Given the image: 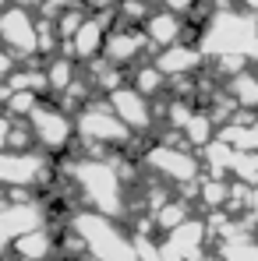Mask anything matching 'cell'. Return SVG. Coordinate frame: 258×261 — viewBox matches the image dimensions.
Here are the masks:
<instances>
[{"mask_svg": "<svg viewBox=\"0 0 258 261\" xmlns=\"http://www.w3.org/2000/svg\"><path fill=\"white\" fill-rule=\"evenodd\" d=\"M230 99H233L237 106H244V110H255L258 106V78L251 71L233 74V82H230Z\"/></svg>", "mask_w": 258, "mask_h": 261, "instance_id": "cell-18", "label": "cell"}, {"mask_svg": "<svg viewBox=\"0 0 258 261\" xmlns=\"http://www.w3.org/2000/svg\"><path fill=\"white\" fill-rule=\"evenodd\" d=\"M230 170L241 176V184H255L258 187V152H233Z\"/></svg>", "mask_w": 258, "mask_h": 261, "instance_id": "cell-22", "label": "cell"}, {"mask_svg": "<svg viewBox=\"0 0 258 261\" xmlns=\"http://www.w3.org/2000/svg\"><path fill=\"white\" fill-rule=\"evenodd\" d=\"M244 7H251V11H258V0H241Z\"/></svg>", "mask_w": 258, "mask_h": 261, "instance_id": "cell-31", "label": "cell"}, {"mask_svg": "<svg viewBox=\"0 0 258 261\" xmlns=\"http://www.w3.org/2000/svg\"><path fill=\"white\" fill-rule=\"evenodd\" d=\"M198 194L205 198L209 208H219V205H226V198H230V184H226L223 176H213V180H205V184L198 187Z\"/></svg>", "mask_w": 258, "mask_h": 261, "instance_id": "cell-24", "label": "cell"}, {"mask_svg": "<svg viewBox=\"0 0 258 261\" xmlns=\"http://www.w3.org/2000/svg\"><path fill=\"white\" fill-rule=\"evenodd\" d=\"M219 258L223 261H258V240L248 237V233H233V237L223 240Z\"/></svg>", "mask_w": 258, "mask_h": 261, "instance_id": "cell-17", "label": "cell"}, {"mask_svg": "<svg viewBox=\"0 0 258 261\" xmlns=\"http://www.w3.org/2000/svg\"><path fill=\"white\" fill-rule=\"evenodd\" d=\"M163 82H167V74H163L156 64H149V67H138V71H134V88H138L142 95H156V92L163 88Z\"/></svg>", "mask_w": 258, "mask_h": 261, "instance_id": "cell-21", "label": "cell"}, {"mask_svg": "<svg viewBox=\"0 0 258 261\" xmlns=\"http://www.w3.org/2000/svg\"><path fill=\"white\" fill-rule=\"evenodd\" d=\"M202 53H241L248 60H258V21L251 14H237V11H219L213 21L205 25L202 36Z\"/></svg>", "mask_w": 258, "mask_h": 261, "instance_id": "cell-3", "label": "cell"}, {"mask_svg": "<svg viewBox=\"0 0 258 261\" xmlns=\"http://www.w3.org/2000/svg\"><path fill=\"white\" fill-rule=\"evenodd\" d=\"M46 4H57V11L60 7H78V0H46Z\"/></svg>", "mask_w": 258, "mask_h": 261, "instance_id": "cell-27", "label": "cell"}, {"mask_svg": "<svg viewBox=\"0 0 258 261\" xmlns=\"http://www.w3.org/2000/svg\"><path fill=\"white\" fill-rule=\"evenodd\" d=\"M75 130L92 145H110V148H124L131 141V130L121 124V117L110 106H85L75 120Z\"/></svg>", "mask_w": 258, "mask_h": 261, "instance_id": "cell-6", "label": "cell"}, {"mask_svg": "<svg viewBox=\"0 0 258 261\" xmlns=\"http://www.w3.org/2000/svg\"><path fill=\"white\" fill-rule=\"evenodd\" d=\"M50 176V163L36 152H0V184L4 187H32Z\"/></svg>", "mask_w": 258, "mask_h": 261, "instance_id": "cell-10", "label": "cell"}, {"mask_svg": "<svg viewBox=\"0 0 258 261\" xmlns=\"http://www.w3.org/2000/svg\"><path fill=\"white\" fill-rule=\"evenodd\" d=\"M170 237L159 244V261H202L205 254V237H209V222L198 219H184L180 226L167 229Z\"/></svg>", "mask_w": 258, "mask_h": 261, "instance_id": "cell-7", "label": "cell"}, {"mask_svg": "<svg viewBox=\"0 0 258 261\" xmlns=\"http://www.w3.org/2000/svg\"><path fill=\"white\" fill-rule=\"evenodd\" d=\"M75 180L85 194L88 208L103 212V216L117 219L124 216L128 208V198H124V176L117 173L113 163L106 159H78L75 163Z\"/></svg>", "mask_w": 258, "mask_h": 261, "instance_id": "cell-2", "label": "cell"}, {"mask_svg": "<svg viewBox=\"0 0 258 261\" xmlns=\"http://www.w3.org/2000/svg\"><path fill=\"white\" fill-rule=\"evenodd\" d=\"M25 124H29L32 141H36L43 152H53V155L67 152L71 141H75V134H78V130H75V120H71L60 106H53V102H36Z\"/></svg>", "mask_w": 258, "mask_h": 261, "instance_id": "cell-4", "label": "cell"}, {"mask_svg": "<svg viewBox=\"0 0 258 261\" xmlns=\"http://www.w3.org/2000/svg\"><path fill=\"white\" fill-rule=\"evenodd\" d=\"M180 130H184L187 145H202V148L216 138V124H213V117H209V113H191V117H187V124H184Z\"/></svg>", "mask_w": 258, "mask_h": 261, "instance_id": "cell-20", "label": "cell"}, {"mask_svg": "<svg viewBox=\"0 0 258 261\" xmlns=\"http://www.w3.org/2000/svg\"><path fill=\"white\" fill-rule=\"evenodd\" d=\"M106 106L121 117V124L131 134H142V130L152 127V106H149V95H142L134 85H117L110 88L106 95Z\"/></svg>", "mask_w": 258, "mask_h": 261, "instance_id": "cell-9", "label": "cell"}, {"mask_svg": "<svg viewBox=\"0 0 258 261\" xmlns=\"http://www.w3.org/2000/svg\"><path fill=\"white\" fill-rule=\"evenodd\" d=\"M0 43L18 57H32L39 53V21L32 18L29 7L11 4L0 11Z\"/></svg>", "mask_w": 258, "mask_h": 261, "instance_id": "cell-5", "label": "cell"}, {"mask_svg": "<svg viewBox=\"0 0 258 261\" xmlns=\"http://www.w3.org/2000/svg\"><path fill=\"white\" fill-rule=\"evenodd\" d=\"M0 261H21V258H18V254H7V251H4V254H0Z\"/></svg>", "mask_w": 258, "mask_h": 261, "instance_id": "cell-29", "label": "cell"}, {"mask_svg": "<svg viewBox=\"0 0 258 261\" xmlns=\"http://www.w3.org/2000/svg\"><path fill=\"white\" fill-rule=\"evenodd\" d=\"M145 46H149L145 29H142V25H128V29L106 32V46H103V53H106V60H110L113 67H128V64H134V60L142 57Z\"/></svg>", "mask_w": 258, "mask_h": 261, "instance_id": "cell-12", "label": "cell"}, {"mask_svg": "<svg viewBox=\"0 0 258 261\" xmlns=\"http://www.w3.org/2000/svg\"><path fill=\"white\" fill-rule=\"evenodd\" d=\"M11 117H0V152H7V145H11Z\"/></svg>", "mask_w": 258, "mask_h": 261, "instance_id": "cell-25", "label": "cell"}, {"mask_svg": "<svg viewBox=\"0 0 258 261\" xmlns=\"http://www.w3.org/2000/svg\"><path fill=\"white\" fill-rule=\"evenodd\" d=\"M14 71V60H11V49H0V78H7Z\"/></svg>", "mask_w": 258, "mask_h": 261, "instance_id": "cell-26", "label": "cell"}, {"mask_svg": "<svg viewBox=\"0 0 258 261\" xmlns=\"http://www.w3.org/2000/svg\"><path fill=\"white\" fill-rule=\"evenodd\" d=\"M7 247H11V237H7V233H4V229H0V254H4V251H7Z\"/></svg>", "mask_w": 258, "mask_h": 261, "instance_id": "cell-28", "label": "cell"}, {"mask_svg": "<svg viewBox=\"0 0 258 261\" xmlns=\"http://www.w3.org/2000/svg\"><path fill=\"white\" fill-rule=\"evenodd\" d=\"M43 71H46L50 92H67V88L75 85V67H71L67 57H50V64H46Z\"/></svg>", "mask_w": 258, "mask_h": 261, "instance_id": "cell-19", "label": "cell"}, {"mask_svg": "<svg viewBox=\"0 0 258 261\" xmlns=\"http://www.w3.org/2000/svg\"><path fill=\"white\" fill-rule=\"evenodd\" d=\"M36 226H46V208L32 198H14V201H0V229L14 240Z\"/></svg>", "mask_w": 258, "mask_h": 261, "instance_id": "cell-11", "label": "cell"}, {"mask_svg": "<svg viewBox=\"0 0 258 261\" xmlns=\"http://www.w3.org/2000/svg\"><path fill=\"white\" fill-rule=\"evenodd\" d=\"M142 163H145L152 173H159L163 180H170V184H187V180L198 176V159H195L191 152L177 148V145H152V148L142 155Z\"/></svg>", "mask_w": 258, "mask_h": 261, "instance_id": "cell-8", "label": "cell"}, {"mask_svg": "<svg viewBox=\"0 0 258 261\" xmlns=\"http://www.w3.org/2000/svg\"><path fill=\"white\" fill-rule=\"evenodd\" d=\"M184 219H191L184 201H163V205L156 208V226H159V229H173V226H180Z\"/></svg>", "mask_w": 258, "mask_h": 261, "instance_id": "cell-23", "label": "cell"}, {"mask_svg": "<svg viewBox=\"0 0 258 261\" xmlns=\"http://www.w3.org/2000/svg\"><path fill=\"white\" fill-rule=\"evenodd\" d=\"M11 247H14V254H18L21 261H53L57 254H60L57 233H53L50 226H36V229L14 237Z\"/></svg>", "mask_w": 258, "mask_h": 261, "instance_id": "cell-13", "label": "cell"}, {"mask_svg": "<svg viewBox=\"0 0 258 261\" xmlns=\"http://www.w3.org/2000/svg\"><path fill=\"white\" fill-rule=\"evenodd\" d=\"M71 229L82 237L85 254L92 261H138L134 240H131L110 216H103V212H96V208L78 212V216L71 219Z\"/></svg>", "mask_w": 258, "mask_h": 261, "instance_id": "cell-1", "label": "cell"}, {"mask_svg": "<svg viewBox=\"0 0 258 261\" xmlns=\"http://www.w3.org/2000/svg\"><path fill=\"white\" fill-rule=\"evenodd\" d=\"M57 261H85V258H60V254H57Z\"/></svg>", "mask_w": 258, "mask_h": 261, "instance_id": "cell-32", "label": "cell"}, {"mask_svg": "<svg viewBox=\"0 0 258 261\" xmlns=\"http://www.w3.org/2000/svg\"><path fill=\"white\" fill-rule=\"evenodd\" d=\"M92 7H106V4H113V0H88Z\"/></svg>", "mask_w": 258, "mask_h": 261, "instance_id": "cell-30", "label": "cell"}, {"mask_svg": "<svg viewBox=\"0 0 258 261\" xmlns=\"http://www.w3.org/2000/svg\"><path fill=\"white\" fill-rule=\"evenodd\" d=\"M103 46H106V25L99 18H85L71 36V57L75 60H96L103 53Z\"/></svg>", "mask_w": 258, "mask_h": 261, "instance_id": "cell-15", "label": "cell"}, {"mask_svg": "<svg viewBox=\"0 0 258 261\" xmlns=\"http://www.w3.org/2000/svg\"><path fill=\"white\" fill-rule=\"evenodd\" d=\"M202 46H184V43H170L163 46V53L156 57V67L163 71V74H170V78H177V74H191V71H198L202 67Z\"/></svg>", "mask_w": 258, "mask_h": 261, "instance_id": "cell-14", "label": "cell"}, {"mask_svg": "<svg viewBox=\"0 0 258 261\" xmlns=\"http://www.w3.org/2000/svg\"><path fill=\"white\" fill-rule=\"evenodd\" d=\"M145 36H149V43H156V46L180 43V36H184V21H180L177 11L163 7V11H156V14L145 18Z\"/></svg>", "mask_w": 258, "mask_h": 261, "instance_id": "cell-16", "label": "cell"}]
</instances>
